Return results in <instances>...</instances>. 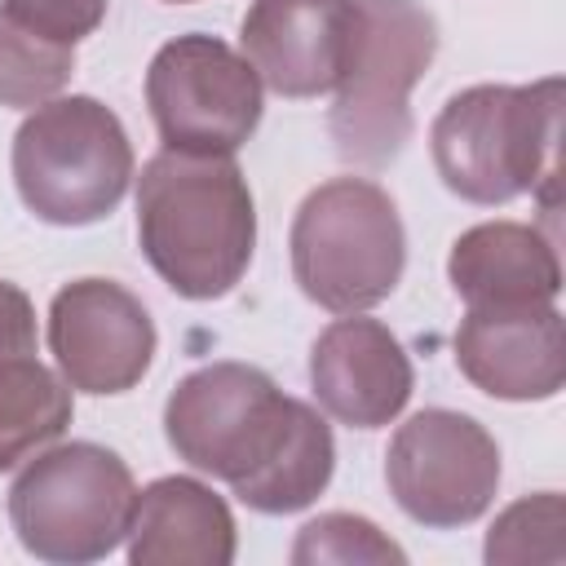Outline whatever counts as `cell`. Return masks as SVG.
<instances>
[{
  "label": "cell",
  "instance_id": "8",
  "mask_svg": "<svg viewBox=\"0 0 566 566\" xmlns=\"http://www.w3.org/2000/svg\"><path fill=\"white\" fill-rule=\"evenodd\" d=\"M146 106L164 150L234 155L261 124V80L226 40L190 31L150 57Z\"/></svg>",
  "mask_w": 566,
  "mask_h": 566
},
{
  "label": "cell",
  "instance_id": "9",
  "mask_svg": "<svg viewBox=\"0 0 566 566\" xmlns=\"http://www.w3.org/2000/svg\"><path fill=\"white\" fill-rule=\"evenodd\" d=\"M385 482L411 522L429 531L469 526L495 500L500 447L473 416L429 407L389 438Z\"/></svg>",
  "mask_w": 566,
  "mask_h": 566
},
{
  "label": "cell",
  "instance_id": "18",
  "mask_svg": "<svg viewBox=\"0 0 566 566\" xmlns=\"http://www.w3.org/2000/svg\"><path fill=\"white\" fill-rule=\"evenodd\" d=\"M292 562L296 566H323V562H367V566H389V562H407V553L380 535L376 522L354 517V513H323L314 522L301 526L296 544H292Z\"/></svg>",
  "mask_w": 566,
  "mask_h": 566
},
{
  "label": "cell",
  "instance_id": "2",
  "mask_svg": "<svg viewBox=\"0 0 566 566\" xmlns=\"http://www.w3.org/2000/svg\"><path fill=\"white\" fill-rule=\"evenodd\" d=\"M137 243L177 296H226L256 248V208L239 164L186 150L146 159L137 177Z\"/></svg>",
  "mask_w": 566,
  "mask_h": 566
},
{
  "label": "cell",
  "instance_id": "6",
  "mask_svg": "<svg viewBox=\"0 0 566 566\" xmlns=\"http://www.w3.org/2000/svg\"><path fill=\"white\" fill-rule=\"evenodd\" d=\"M438 53V22L416 0H358V31L327 115L336 155L385 168L411 142V88Z\"/></svg>",
  "mask_w": 566,
  "mask_h": 566
},
{
  "label": "cell",
  "instance_id": "15",
  "mask_svg": "<svg viewBox=\"0 0 566 566\" xmlns=\"http://www.w3.org/2000/svg\"><path fill=\"white\" fill-rule=\"evenodd\" d=\"M451 292L469 310L553 305L562 292V261L553 239L522 221H482L451 243Z\"/></svg>",
  "mask_w": 566,
  "mask_h": 566
},
{
  "label": "cell",
  "instance_id": "17",
  "mask_svg": "<svg viewBox=\"0 0 566 566\" xmlns=\"http://www.w3.org/2000/svg\"><path fill=\"white\" fill-rule=\"evenodd\" d=\"M75 44L49 40L0 9V106H44L66 88Z\"/></svg>",
  "mask_w": 566,
  "mask_h": 566
},
{
  "label": "cell",
  "instance_id": "16",
  "mask_svg": "<svg viewBox=\"0 0 566 566\" xmlns=\"http://www.w3.org/2000/svg\"><path fill=\"white\" fill-rule=\"evenodd\" d=\"M133 566H230L234 517L226 500L195 478H155L128 513Z\"/></svg>",
  "mask_w": 566,
  "mask_h": 566
},
{
  "label": "cell",
  "instance_id": "19",
  "mask_svg": "<svg viewBox=\"0 0 566 566\" xmlns=\"http://www.w3.org/2000/svg\"><path fill=\"white\" fill-rule=\"evenodd\" d=\"M562 495L539 491L517 504H509L491 535H486V562H562Z\"/></svg>",
  "mask_w": 566,
  "mask_h": 566
},
{
  "label": "cell",
  "instance_id": "7",
  "mask_svg": "<svg viewBox=\"0 0 566 566\" xmlns=\"http://www.w3.org/2000/svg\"><path fill=\"white\" fill-rule=\"evenodd\" d=\"M133 495V473L115 451L97 442H62L35 451V460L13 478L9 522L35 562L84 566L119 548Z\"/></svg>",
  "mask_w": 566,
  "mask_h": 566
},
{
  "label": "cell",
  "instance_id": "13",
  "mask_svg": "<svg viewBox=\"0 0 566 566\" xmlns=\"http://www.w3.org/2000/svg\"><path fill=\"white\" fill-rule=\"evenodd\" d=\"M455 367L504 402H544L566 380V340L557 305L469 310L455 327Z\"/></svg>",
  "mask_w": 566,
  "mask_h": 566
},
{
  "label": "cell",
  "instance_id": "4",
  "mask_svg": "<svg viewBox=\"0 0 566 566\" xmlns=\"http://www.w3.org/2000/svg\"><path fill=\"white\" fill-rule=\"evenodd\" d=\"M287 248L296 287L332 314L380 305L407 265L398 208L367 177H332L314 186L292 217Z\"/></svg>",
  "mask_w": 566,
  "mask_h": 566
},
{
  "label": "cell",
  "instance_id": "14",
  "mask_svg": "<svg viewBox=\"0 0 566 566\" xmlns=\"http://www.w3.org/2000/svg\"><path fill=\"white\" fill-rule=\"evenodd\" d=\"M35 305L0 279V473L44 451L71 424V385L35 358Z\"/></svg>",
  "mask_w": 566,
  "mask_h": 566
},
{
  "label": "cell",
  "instance_id": "1",
  "mask_svg": "<svg viewBox=\"0 0 566 566\" xmlns=\"http://www.w3.org/2000/svg\"><path fill=\"white\" fill-rule=\"evenodd\" d=\"M164 433L190 469L221 478L256 513L314 504L336 469L327 420L248 363H208L177 380Z\"/></svg>",
  "mask_w": 566,
  "mask_h": 566
},
{
  "label": "cell",
  "instance_id": "12",
  "mask_svg": "<svg viewBox=\"0 0 566 566\" xmlns=\"http://www.w3.org/2000/svg\"><path fill=\"white\" fill-rule=\"evenodd\" d=\"M310 389L332 420L380 429L407 407L416 376L402 340L385 323L345 314L323 327L310 349Z\"/></svg>",
  "mask_w": 566,
  "mask_h": 566
},
{
  "label": "cell",
  "instance_id": "3",
  "mask_svg": "<svg viewBox=\"0 0 566 566\" xmlns=\"http://www.w3.org/2000/svg\"><path fill=\"white\" fill-rule=\"evenodd\" d=\"M562 142V80L535 84H473L455 93L433 128V168L442 186L469 203H509L544 186L553 203Z\"/></svg>",
  "mask_w": 566,
  "mask_h": 566
},
{
  "label": "cell",
  "instance_id": "11",
  "mask_svg": "<svg viewBox=\"0 0 566 566\" xmlns=\"http://www.w3.org/2000/svg\"><path fill=\"white\" fill-rule=\"evenodd\" d=\"M358 31V0H252L239 44L279 97H318L340 84Z\"/></svg>",
  "mask_w": 566,
  "mask_h": 566
},
{
  "label": "cell",
  "instance_id": "10",
  "mask_svg": "<svg viewBox=\"0 0 566 566\" xmlns=\"http://www.w3.org/2000/svg\"><path fill=\"white\" fill-rule=\"evenodd\" d=\"M49 349L80 394H128L155 358L146 305L115 279H75L49 305Z\"/></svg>",
  "mask_w": 566,
  "mask_h": 566
},
{
  "label": "cell",
  "instance_id": "20",
  "mask_svg": "<svg viewBox=\"0 0 566 566\" xmlns=\"http://www.w3.org/2000/svg\"><path fill=\"white\" fill-rule=\"evenodd\" d=\"M4 13H13L18 22H27L31 31L75 44L84 35H93L106 18V0H4Z\"/></svg>",
  "mask_w": 566,
  "mask_h": 566
},
{
  "label": "cell",
  "instance_id": "21",
  "mask_svg": "<svg viewBox=\"0 0 566 566\" xmlns=\"http://www.w3.org/2000/svg\"><path fill=\"white\" fill-rule=\"evenodd\" d=\"M168 4H190V0H168Z\"/></svg>",
  "mask_w": 566,
  "mask_h": 566
},
{
  "label": "cell",
  "instance_id": "5",
  "mask_svg": "<svg viewBox=\"0 0 566 566\" xmlns=\"http://www.w3.org/2000/svg\"><path fill=\"white\" fill-rule=\"evenodd\" d=\"M13 181L40 221L93 226L133 181V142L97 97H49L13 133Z\"/></svg>",
  "mask_w": 566,
  "mask_h": 566
}]
</instances>
